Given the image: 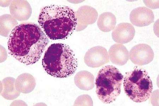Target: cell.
Returning a JSON list of instances; mask_svg holds the SVG:
<instances>
[{
    "label": "cell",
    "mask_w": 159,
    "mask_h": 106,
    "mask_svg": "<svg viewBox=\"0 0 159 106\" xmlns=\"http://www.w3.org/2000/svg\"><path fill=\"white\" fill-rule=\"evenodd\" d=\"M17 90L24 94L32 91L35 86L34 78L30 74L25 73L20 75L15 82Z\"/></svg>",
    "instance_id": "13"
},
{
    "label": "cell",
    "mask_w": 159,
    "mask_h": 106,
    "mask_svg": "<svg viewBox=\"0 0 159 106\" xmlns=\"http://www.w3.org/2000/svg\"><path fill=\"white\" fill-rule=\"evenodd\" d=\"M42 66L50 76L64 78L75 73L78 62L70 46L64 44L55 43L50 45L45 52Z\"/></svg>",
    "instance_id": "3"
},
{
    "label": "cell",
    "mask_w": 159,
    "mask_h": 106,
    "mask_svg": "<svg viewBox=\"0 0 159 106\" xmlns=\"http://www.w3.org/2000/svg\"><path fill=\"white\" fill-rule=\"evenodd\" d=\"M116 24V19L110 12H105L99 15L97 25L102 31L108 32L114 30Z\"/></svg>",
    "instance_id": "14"
},
{
    "label": "cell",
    "mask_w": 159,
    "mask_h": 106,
    "mask_svg": "<svg viewBox=\"0 0 159 106\" xmlns=\"http://www.w3.org/2000/svg\"><path fill=\"white\" fill-rule=\"evenodd\" d=\"M16 19L12 15L5 14L1 16V34L5 37H8L11 30L17 25Z\"/></svg>",
    "instance_id": "15"
},
{
    "label": "cell",
    "mask_w": 159,
    "mask_h": 106,
    "mask_svg": "<svg viewBox=\"0 0 159 106\" xmlns=\"http://www.w3.org/2000/svg\"><path fill=\"white\" fill-rule=\"evenodd\" d=\"M109 54L106 48L96 46L89 49L84 57V63L91 68H98L109 62Z\"/></svg>",
    "instance_id": "7"
},
{
    "label": "cell",
    "mask_w": 159,
    "mask_h": 106,
    "mask_svg": "<svg viewBox=\"0 0 159 106\" xmlns=\"http://www.w3.org/2000/svg\"><path fill=\"white\" fill-rule=\"evenodd\" d=\"M81 20L85 27L96 22L98 14L96 10L91 7L84 6L80 9Z\"/></svg>",
    "instance_id": "16"
},
{
    "label": "cell",
    "mask_w": 159,
    "mask_h": 106,
    "mask_svg": "<svg viewBox=\"0 0 159 106\" xmlns=\"http://www.w3.org/2000/svg\"><path fill=\"white\" fill-rule=\"evenodd\" d=\"M49 42L39 25L25 22L15 27L9 35V52L22 63L29 65L39 60Z\"/></svg>",
    "instance_id": "1"
},
{
    "label": "cell",
    "mask_w": 159,
    "mask_h": 106,
    "mask_svg": "<svg viewBox=\"0 0 159 106\" xmlns=\"http://www.w3.org/2000/svg\"><path fill=\"white\" fill-rule=\"evenodd\" d=\"M124 88L125 94L130 99L139 103L149 99L153 89L152 81L148 72L138 66L125 73Z\"/></svg>",
    "instance_id": "5"
},
{
    "label": "cell",
    "mask_w": 159,
    "mask_h": 106,
    "mask_svg": "<svg viewBox=\"0 0 159 106\" xmlns=\"http://www.w3.org/2000/svg\"><path fill=\"white\" fill-rule=\"evenodd\" d=\"M76 86L80 89L89 90L94 87V77L89 72L83 71L78 72L74 77Z\"/></svg>",
    "instance_id": "12"
},
{
    "label": "cell",
    "mask_w": 159,
    "mask_h": 106,
    "mask_svg": "<svg viewBox=\"0 0 159 106\" xmlns=\"http://www.w3.org/2000/svg\"><path fill=\"white\" fill-rule=\"evenodd\" d=\"M135 30L129 23H120L115 27L112 33L113 39L115 42L124 44L130 42L134 38Z\"/></svg>",
    "instance_id": "9"
},
{
    "label": "cell",
    "mask_w": 159,
    "mask_h": 106,
    "mask_svg": "<svg viewBox=\"0 0 159 106\" xmlns=\"http://www.w3.org/2000/svg\"><path fill=\"white\" fill-rule=\"evenodd\" d=\"M130 59L136 65H147L152 62L154 57L153 51L150 46L141 44L134 46L129 52Z\"/></svg>",
    "instance_id": "6"
},
{
    "label": "cell",
    "mask_w": 159,
    "mask_h": 106,
    "mask_svg": "<svg viewBox=\"0 0 159 106\" xmlns=\"http://www.w3.org/2000/svg\"><path fill=\"white\" fill-rule=\"evenodd\" d=\"M109 56L112 63L122 66L126 64L129 59V53L125 46L120 44H115L110 48Z\"/></svg>",
    "instance_id": "11"
},
{
    "label": "cell",
    "mask_w": 159,
    "mask_h": 106,
    "mask_svg": "<svg viewBox=\"0 0 159 106\" xmlns=\"http://www.w3.org/2000/svg\"><path fill=\"white\" fill-rule=\"evenodd\" d=\"M10 13L15 19L24 21L29 19L32 14L31 7L26 1H13L10 5Z\"/></svg>",
    "instance_id": "10"
},
{
    "label": "cell",
    "mask_w": 159,
    "mask_h": 106,
    "mask_svg": "<svg viewBox=\"0 0 159 106\" xmlns=\"http://www.w3.org/2000/svg\"><path fill=\"white\" fill-rule=\"evenodd\" d=\"M123 79L124 76L114 66H106L100 70L95 82L99 99L106 104L115 101L121 92Z\"/></svg>",
    "instance_id": "4"
},
{
    "label": "cell",
    "mask_w": 159,
    "mask_h": 106,
    "mask_svg": "<svg viewBox=\"0 0 159 106\" xmlns=\"http://www.w3.org/2000/svg\"><path fill=\"white\" fill-rule=\"evenodd\" d=\"M129 18L133 25L142 27L152 24L154 20V15L150 9L144 7H139L132 10Z\"/></svg>",
    "instance_id": "8"
},
{
    "label": "cell",
    "mask_w": 159,
    "mask_h": 106,
    "mask_svg": "<svg viewBox=\"0 0 159 106\" xmlns=\"http://www.w3.org/2000/svg\"><path fill=\"white\" fill-rule=\"evenodd\" d=\"M38 23L50 39H63L73 33L78 24L75 12L70 7L51 5L43 7Z\"/></svg>",
    "instance_id": "2"
}]
</instances>
